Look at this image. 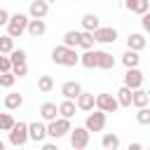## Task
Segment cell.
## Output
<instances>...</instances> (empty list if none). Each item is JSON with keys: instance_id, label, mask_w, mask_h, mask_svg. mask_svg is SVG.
<instances>
[{"instance_id": "1", "label": "cell", "mask_w": 150, "mask_h": 150, "mask_svg": "<svg viewBox=\"0 0 150 150\" xmlns=\"http://www.w3.org/2000/svg\"><path fill=\"white\" fill-rule=\"evenodd\" d=\"M52 61H54L56 66H66V68H70V66H77V63H80V56H77L75 47L59 45V47L52 49Z\"/></svg>"}, {"instance_id": "2", "label": "cell", "mask_w": 150, "mask_h": 150, "mask_svg": "<svg viewBox=\"0 0 150 150\" xmlns=\"http://www.w3.org/2000/svg\"><path fill=\"white\" fill-rule=\"evenodd\" d=\"M7 134H9V143H12L14 148H21V145H26V143L30 141V129H28L26 122H16Z\"/></svg>"}, {"instance_id": "3", "label": "cell", "mask_w": 150, "mask_h": 150, "mask_svg": "<svg viewBox=\"0 0 150 150\" xmlns=\"http://www.w3.org/2000/svg\"><path fill=\"white\" fill-rule=\"evenodd\" d=\"M28 23H30V19L26 16V14H12V19H9V23H7V33L12 35V38H19V35H23V33H28Z\"/></svg>"}, {"instance_id": "4", "label": "cell", "mask_w": 150, "mask_h": 150, "mask_svg": "<svg viewBox=\"0 0 150 150\" xmlns=\"http://www.w3.org/2000/svg\"><path fill=\"white\" fill-rule=\"evenodd\" d=\"M47 129H49V136L52 138H63L73 127H70V117H56V120H52L49 124H47Z\"/></svg>"}, {"instance_id": "5", "label": "cell", "mask_w": 150, "mask_h": 150, "mask_svg": "<svg viewBox=\"0 0 150 150\" xmlns=\"http://www.w3.org/2000/svg\"><path fill=\"white\" fill-rule=\"evenodd\" d=\"M105 110H101V108H96V110H91L89 115H87V120H84V127L89 129V131H103L105 129Z\"/></svg>"}, {"instance_id": "6", "label": "cell", "mask_w": 150, "mask_h": 150, "mask_svg": "<svg viewBox=\"0 0 150 150\" xmlns=\"http://www.w3.org/2000/svg\"><path fill=\"white\" fill-rule=\"evenodd\" d=\"M89 129L87 127H75V129H70V145L75 148V150H84L87 145H89Z\"/></svg>"}, {"instance_id": "7", "label": "cell", "mask_w": 150, "mask_h": 150, "mask_svg": "<svg viewBox=\"0 0 150 150\" xmlns=\"http://www.w3.org/2000/svg\"><path fill=\"white\" fill-rule=\"evenodd\" d=\"M96 108H101V110H105V112H115V110L120 108V101H117V96H112V94H98V96H96Z\"/></svg>"}, {"instance_id": "8", "label": "cell", "mask_w": 150, "mask_h": 150, "mask_svg": "<svg viewBox=\"0 0 150 150\" xmlns=\"http://www.w3.org/2000/svg\"><path fill=\"white\" fill-rule=\"evenodd\" d=\"M94 38H96V42H101V45H110V42L117 40V30H115L112 26H101V28L94 30Z\"/></svg>"}, {"instance_id": "9", "label": "cell", "mask_w": 150, "mask_h": 150, "mask_svg": "<svg viewBox=\"0 0 150 150\" xmlns=\"http://www.w3.org/2000/svg\"><path fill=\"white\" fill-rule=\"evenodd\" d=\"M28 129H30V141H35V143H45V138L49 136V129L45 122H30Z\"/></svg>"}, {"instance_id": "10", "label": "cell", "mask_w": 150, "mask_h": 150, "mask_svg": "<svg viewBox=\"0 0 150 150\" xmlns=\"http://www.w3.org/2000/svg\"><path fill=\"white\" fill-rule=\"evenodd\" d=\"M124 84L131 87V89H138V87L143 84V73H141L138 68H127V73H124Z\"/></svg>"}, {"instance_id": "11", "label": "cell", "mask_w": 150, "mask_h": 150, "mask_svg": "<svg viewBox=\"0 0 150 150\" xmlns=\"http://www.w3.org/2000/svg\"><path fill=\"white\" fill-rule=\"evenodd\" d=\"M61 94H63V98H73V101H77V96L82 94V84L75 82V80L63 82V84H61Z\"/></svg>"}, {"instance_id": "12", "label": "cell", "mask_w": 150, "mask_h": 150, "mask_svg": "<svg viewBox=\"0 0 150 150\" xmlns=\"http://www.w3.org/2000/svg\"><path fill=\"white\" fill-rule=\"evenodd\" d=\"M47 12H49V2H47V0H33L30 7H28V14H30L33 19H45Z\"/></svg>"}, {"instance_id": "13", "label": "cell", "mask_w": 150, "mask_h": 150, "mask_svg": "<svg viewBox=\"0 0 150 150\" xmlns=\"http://www.w3.org/2000/svg\"><path fill=\"white\" fill-rule=\"evenodd\" d=\"M117 101H120L122 108H131V105H134V89L127 87V84H122V87L117 89Z\"/></svg>"}, {"instance_id": "14", "label": "cell", "mask_w": 150, "mask_h": 150, "mask_svg": "<svg viewBox=\"0 0 150 150\" xmlns=\"http://www.w3.org/2000/svg\"><path fill=\"white\" fill-rule=\"evenodd\" d=\"M59 115H61V112H59V105H56V103L47 101V103L40 105V117H42L45 122H52V120H56Z\"/></svg>"}, {"instance_id": "15", "label": "cell", "mask_w": 150, "mask_h": 150, "mask_svg": "<svg viewBox=\"0 0 150 150\" xmlns=\"http://www.w3.org/2000/svg\"><path fill=\"white\" fill-rule=\"evenodd\" d=\"M45 33H47V23H45V19H33V16H30L28 35H30V38H42Z\"/></svg>"}, {"instance_id": "16", "label": "cell", "mask_w": 150, "mask_h": 150, "mask_svg": "<svg viewBox=\"0 0 150 150\" xmlns=\"http://www.w3.org/2000/svg\"><path fill=\"white\" fill-rule=\"evenodd\" d=\"M77 108H80L82 112H91V110L96 108V96H94V94H84V91H82V94L77 96Z\"/></svg>"}, {"instance_id": "17", "label": "cell", "mask_w": 150, "mask_h": 150, "mask_svg": "<svg viewBox=\"0 0 150 150\" xmlns=\"http://www.w3.org/2000/svg\"><path fill=\"white\" fill-rule=\"evenodd\" d=\"M124 7L129 9V12H134V14H145L148 9H150V0H124Z\"/></svg>"}, {"instance_id": "18", "label": "cell", "mask_w": 150, "mask_h": 150, "mask_svg": "<svg viewBox=\"0 0 150 150\" xmlns=\"http://www.w3.org/2000/svg\"><path fill=\"white\" fill-rule=\"evenodd\" d=\"M75 110H80L77 108V101H73V98H63L61 103H59V112H61V117H75Z\"/></svg>"}, {"instance_id": "19", "label": "cell", "mask_w": 150, "mask_h": 150, "mask_svg": "<svg viewBox=\"0 0 150 150\" xmlns=\"http://www.w3.org/2000/svg\"><path fill=\"white\" fill-rule=\"evenodd\" d=\"M80 63L84 68H98V56H96V49H84V54L80 56Z\"/></svg>"}, {"instance_id": "20", "label": "cell", "mask_w": 150, "mask_h": 150, "mask_svg": "<svg viewBox=\"0 0 150 150\" xmlns=\"http://www.w3.org/2000/svg\"><path fill=\"white\" fill-rule=\"evenodd\" d=\"M96 56H98V68H101V70H112V68H115V56H112V54L96 49Z\"/></svg>"}, {"instance_id": "21", "label": "cell", "mask_w": 150, "mask_h": 150, "mask_svg": "<svg viewBox=\"0 0 150 150\" xmlns=\"http://www.w3.org/2000/svg\"><path fill=\"white\" fill-rule=\"evenodd\" d=\"M127 47L141 52V49H145V38H143L141 33H129V35H127Z\"/></svg>"}, {"instance_id": "22", "label": "cell", "mask_w": 150, "mask_h": 150, "mask_svg": "<svg viewBox=\"0 0 150 150\" xmlns=\"http://www.w3.org/2000/svg\"><path fill=\"white\" fill-rule=\"evenodd\" d=\"M122 63H124L127 68H138V63H141V56H138V52L127 47V52L122 54Z\"/></svg>"}, {"instance_id": "23", "label": "cell", "mask_w": 150, "mask_h": 150, "mask_svg": "<svg viewBox=\"0 0 150 150\" xmlns=\"http://www.w3.org/2000/svg\"><path fill=\"white\" fill-rule=\"evenodd\" d=\"M96 28H101V19H98L96 14H91V12L84 14V16H82V30H91V33H94Z\"/></svg>"}, {"instance_id": "24", "label": "cell", "mask_w": 150, "mask_h": 150, "mask_svg": "<svg viewBox=\"0 0 150 150\" xmlns=\"http://www.w3.org/2000/svg\"><path fill=\"white\" fill-rule=\"evenodd\" d=\"M2 103H5V108H7V110H16V108H21V105H23V96H21V94H16V91H12V94H7V96H5V101H2Z\"/></svg>"}, {"instance_id": "25", "label": "cell", "mask_w": 150, "mask_h": 150, "mask_svg": "<svg viewBox=\"0 0 150 150\" xmlns=\"http://www.w3.org/2000/svg\"><path fill=\"white\" fill-rule=\"evenodd\" d=\"M148 101H150V91H145V89H134V105L136 108H143V105H148Z\"/></svg>"}, {"instance_id": "26", "label": "cell", "mask_w": 150, "mask_h": 150, "mask_svg": "<svg viewBox=\"0 0 150 150\" xmlns=\"http://www.w3.org/2000/svg\"><path fill=\"white\" fill-rule=\"evenodd\" d=\"M14 52V38L9 33L0 35V54H12Z\"/></svg>"}, {"instance_id": "27", "label": "cell", "mask_w": 150, "mask_h": 150, "mask_svg": "<svg viewBox=\"0 0 150 150\" xmlns=\"http://www.w3.org/2000/svg\"><path fill=\"white\" fill-rule=\"evenodd\" d=\"M80 38H82V30H68L63 35V45L68 47H80Z\"/></svg>"}, {"instance_id": "28", "label": "cell", "mask_w": 150, "mask_h": 150, "mask_svg": "<svg viewBox=\"0 0 150 150\" xmlns=\"http://www.w3.org/2000/svg\"><path fill=\"white\" fill-rule=\"evenodd\" d=\"M101 145H103L105 150H117V148H120V138H117L115 134H103Z\"/></svg>"}, {"instance_id": "29", "label": "cell", "mask_w": 150, "mask_h": 150, "mask_svg": "<svg viewBox=\"0 0 150 150\" xmlns=\"http://www.w3.org/2000/svg\"><path fill=\"white\" fill-rule=\"evenodd\" d=\"M38 89H40L42 94H49V91L54 89V80H52L49 75H40V77H38Z\"/></svg>"}, {"instance_id": "30", "label": "cell", "mask_w": 150, "mask_h": 150, "mask_svg": "<svg viewBox=\"0 0 150 150\" xmlns=\"http://www.w3.org/2000/svg\"><path fill=\"white\" fill-rule=\"evenodd\" d=\"M94 42H96L94 33H91V30H82V38H80V47H82V49H91V47H94Z\"/></svg>"}, {"instance_id": "31", "label": "cell", "mask_w": 150, "mask_h": 150, "mask_svg": "<svg viewBox=\"0 0 150 150\" xmlns=\"http://www.w3.org/2000/svg\"><path fill=\"white\" fill-rule=\"evenodd\" d=\"M14 124H16V120L12 117V112H2L0 115V131H9Z\"/></svg>"}, {"instance_id": "32", "label": "cell", "mask_w": 150, "mask_h": 150, "mask_svg": "<svg viewBox=\"0 0 150 150\" xmlns=\"http://www.w3.org/2000/svg\"><path fill=\"white\" fill-rule=\"evenodd\" d=\"M16 82V75H14V70H7V73H0V87H5V89H9L12 84Z\"/></svg>"}, {"instance_id": "33", "label": "cell", "mask_w": 150, "mask_h": 150, "mask_svg": "<svg viewBox=\"0 0 150 150\" xmlns=\"http://www.w3.org/2000/svg\"><path fill=\"white\" fill-rule=\"evenodd\" d=\"M136 122L138 124H150V108L148 105H143V108L136 110Z\"/></svg>"}, {"instance_id": "34", "label": "cell", "mask_w": 150, "mask_h": 150, "mask_svg": "<svg viewBox=\"0 0 150 150\" xmlns=\"http://www.w3.org/2000/svg\"><path fill=\"white\" fill-rule=\"evenodd\" d=\"M9 56H12L14 66H16V63H26V52H23V49H14V52H12Z\"/></svg>"}, {"instance_id": "35", "label": "cell", "mask_w": 150, "mask_h": 150, "mask_svg": "<svg viewBox=\"0 0 150 150\" xmlns=\"http://www.w3.org/2000/svg\"><path fill=\"white\" fill-rule=\"evenodd\" d=\"M12 70H14L16 77H26V75H28V66H26V63H16Z\"/></svg>"}, {"instance_id": "36", "label": "cell", "mask_w": 150, "mask_h": 150, "mask_svg": "<svg viewBox=\"0 0 150 150\" xmlns=\"http://www.w3.org/2000/svg\"><path fill=\"white\" fill-rule=\"evenodd\" d=\"M9 19H12V14L2 7V9H0V23H2V26H7V23H9Z\"/></svg>"}, {"instance_id": "37", "label": "cell", "mask_w": 150, "mask_h": 150, "mask_svg": "<svg viewBox=\"0 0 150 150\" xmlns=\"http://www.w3.org/2000/svg\"><path fill=\"white\" fill-rule=\"evenodd\" d=\"M141 26H143V30H145V33H150V12H145V14H143Z\"/></svg>"}, {"instance_id": "38", "label": "cell", "mask_w": 150, "mask_h": 150, "mask_svg": "<svg viewBox=\"0 0 150 150\" xmlns=\"http://www.w3.org/2000/svg\"><path fill=\"white\" fill-rule=\"evenodd\" d=\"M42 150H56L54 143H42Z\"/></svg>"}, {"instance_id": "39", "label": "cell", "mask_w": 150, "mask_h": 150, "mask_svg": "<svg viewBox=\"0 0 150 150\" xmlns=\"http://www.w3.org/2000/svg\"><path fill=\"white\" fill-rule=\"evenodd\" d=\"M129 150H141V143H129Z\"/></svg>"}, {"instance_id": "40", "label": "cell", "mask_w": 150, "mask_h": 150, "mask_svg": "<svg viewBox=\"0 0 150 150\" xmlns=\"http://www.w3.org/2000/svg\"><path fill=\"white\" fill-rule=\"evenodd\" d=\"M47 2H56V0H47Z\"/></svg>"}]
</instances>
